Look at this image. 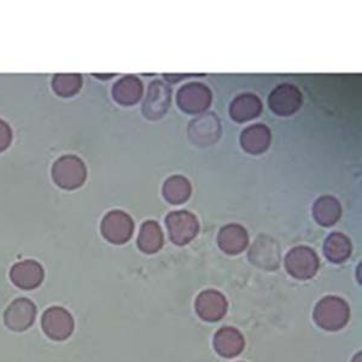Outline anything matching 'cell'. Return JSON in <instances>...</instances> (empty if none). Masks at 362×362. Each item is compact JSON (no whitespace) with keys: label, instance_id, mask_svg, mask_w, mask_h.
<instances>
[{"label":"cell","instance_id":"cell-1","mask_svg":"<svg viewBox=\"0 0 362 362\" xmlns=\"http://www.w3.org/2000/svg\"><path fill=\"white\" fill-rule=\"evenodd\" d=\"M313 317L317 325L321 329L338 331L346 327L349 321V305L341 297H324L315 305Z\"/></svg>","mask_w":362,"mask_h":362},{"label":"cell","instance_id":"cell-2","mask_svg":"<svg viewBox=\"0 0 362 362\" xmlns=\"http://www.w3.org/2000/svg\"><path fill=\"white\" fill-rule=\"evenodd\" d=\"M52 177L54 182L62 189H78L86 179V167L78 157L63 156L54 163Z\"/></svg>","mask_w":362,"mask_h":362},{"label":"cell","instance_id":"cell-3","mask_svg":"<svg viewBox=\"0 0 362 362\" xmlns=\"http://www.w3.org/2000/svg\"><path fill=\"white\" fill-rule=\"evenodd\" d=\"M320 262L313 249L308 247H293L285 259V267L290 276L300 280L313 278Z\"/></svg>","mask_w":362,"mask_h":362},{"label":"cell","instance_id":"cell-4","mask_svg":"<svg viewBox=\"0 0 362 362\" xmlns=\"http://www.w3.org/2000/svg\"><path fill=\"white\" fill-rule=\"evenodd\" d=\"M42 325L47 337L54 341H66L74 331V317L62 307H51L42 315Z\"/></svg>","mask_w":362,"mask_h":362},{"label":"cell","instance_id":"cell-5","mask_svg":"<svg viewBox=\"0 0 362 362\" xmlns=\"http://www.w3.org/2000/svg\"><path fill=\"white\" fill-rule=\"evenodd\" d=\"M169 237L179 247L189 243L197 235L199 225L197 218L187 211H174L165 220Z\"/></svg>","mask_w":362,"mask_h":362},{"label":"cell","instance_id":"cell-6","mask_svg":"<svg viewBox=\"0 0 362 362\" xmlns=\"http://www.w3.org/2000/svg\"><path fill=\"white\" fill-rule=\"evenodd\" d=\"M37 317V307L28 298H17L8 305L4 313L6 327L16 332H22L33 325Z\"/></svg>","mask_w":362,"mask_h":362},{"label":"cell","instance_id":"cell-7","mask_svg":"<svg viewBox=\"0 0 362 362\" xmlns=\"http://www.w3.org/2000/svg\"><path fill=\"white\" fill-rule=\"evenodd\" d=\"M133 230L132 218L119 210L110 211L102 223V233L110 243H126L132 237Z\"/></svg>","mask_w":362,"mask_h":362},{"label":"cell","instance_id":"cell-8","mask_svg":"<svg viewBox=\"0 0 362 362\" xmlns=\"http://www.w3.org/2000/svg\"><path fill=\"white\" fill-rule=\"evenodd\" d=\"M194 307L202 320L216 322L226 315L228 302L226 297L216 290H206L198 295Z\"/></svg>","mask_w":362,"mask_h":362},{"label":"cell","instance_id":"cell-9","mask_svg":"<svg viewBox=\"0 0 362 362\" xmlns=\"http://www.w3.org/2000/svg\"><path fill=\"white\" fill-rule=\"evenodd\" d=\"M10 279L17 288L32 290L42 284L44 279V269L37 261L25 259L11 268Z\"/></svg>","mask_w":362,"mask_h":362},{"label":"cell","instance_id":"cell-10","mask_svg":"<svg viewBox=\"0 0 362 362\" xmlns=\"http://www.w3.org/2000/svg\"><path fill=\"white\" fill-rule=\"evenodd\" d=\"M210 92L202 83H189L177 93V104L186 112L206 110L210 104Z\"/></svg>","mask_w":362,"mask_h":362},{"label":"cell","instance_id":"cell-11","mask_svg":"<svg viewBox=\"0 0 362 362\" xmlns=\"http://www.w3.org/2000/svg\"><path fill=\"white\" fill-rule=\"evenodd\" d=\"M214 349L220 356L230 358L238 356L244 350L245 341L243 334L235 327H223L215 334Z\"/></svg>","mask_w":362,"mask_h":362},{"label":"cell","instance_id":"cell-12","mask_svg":"<svg viewBox=\"0 0 362 362\" xmlns=\"http://www.w3.org/2000/svg\"><path fill=\"white\" fill-rule=\"evenodd\" d=\"M169 102H170V90L168 86L160 80L153 81L148 87V95L145 98L144 107H143L144 115L148 116V119H158L167 112Z\"/></svg>","mask_w":362,"mask_h":362},{"label":"cell","instance_id":"cell-13","mask_svg":"<svg viewBox=\"0 0 362 362\" xmlns=\"http://www.w3.org/2000/svg\"><path fill=\"white\" fill-rule=\"evenodd\" d=\"M189 133L194 143L199 145L211 144L216 141L220 134L218 119L213 114L201 116L191 122Z\"/></svg>","mask_w":362,"mask_h":362},{"label":"cell","instance_id":"cell-14","mask_svg":"<svg viewBox=\"0 0 362 362\" xmlns=\"http://www.w3.org/2000/svg\"><path fill=\"white\" fill-rule=\"evenodd\" d=\"M300 105V93L296 87L283 85L269 95V107L279 115H290Z\"/></svg>","mask_w":362,"mask_h":362},{"label":"cell","instance_id":"cell-15","mask_svg":"<svg viewBox=\"0 0 362 362\" xmlns=\"http://www.w3.org/2000/svg\"><path fill=\"white\" fill-rule=\"evenodd\" d=\"M279 249L274 240L262 237L256 240L250 250V261L259 267L276 269L279 264Z\"/></svg>","mask_w":362,"mask_h":362},{"label":"cell","instance_id":"cell-16","mask_svg":"<svg viewBox=\"0 0 362 362\" xmlns=\"http://www.w3.org/2000/svg\"><path fill=\"white\" fill-rule=\"evenodd\" d=\"M220 249L228 255H238L249 243L247 230L239 225H227L218 233Z\"/></svg>","mask_w":362,"mask_h":362},{"label":"cell","instance_id":"cell-17","mask_svg":"<svg viewBox=\"0 0 362 362\" xmlns=\"http://www.w3.org/2000/svg\"><path fill=\"white\" fill-rule=\"evenodd\" d=\"M143 92V86L139 81V78L134 76H126L121 78L119 81L115 83L112 95L116 102L124 105H131L139 100Z\"/></svg>","mask_w":362,"mask_h":362},{"label":"cell","instance_id":"cell-18","mask_svg":"<svg viewBox=\"0 0 362 362\" xmlns=\"http://www.w3.org/2000/svg\"><path fill=\"white\" fill-rule=\"evenodd\" d=\"M138 247L145 254H155L163 247V233L160 225L153 221H146L140 228Z\"/></svg>","mask_w":362,"mask_h":362},{"label":"cell","instance_id":"cell-19","mask_svg":"<svg viewBox=\"0 0 362 362\" xmlns=\"http://www.w3.org/2000/svg\"><path fill=\"white\" fill-rule=\"evenodd\" d=\"M271 136L268 128L262 124H255L247 128L240 136V143L247 153H259L264 151L269 144Z\"/></svg>","mask_w":362,"mask_h":362},{"label":"cell","instance_id":"cell-20","mask_svg":"<svg viewBox=\"0 0 362 362\" xmlns=\"http://www.w3.org/2000/svg\"><path fill=\"white\" fill-rule=\"evenodd\" d=\"M324 252L327 259L334 264H341L350 256L351 244L348 237L341 233H332L326 239Z\"/></svg>","mask_w":362,"mask_h":362},{"label":"cell","instance_id":"cell-21","mask_svg":"<svg viewBox=\"0 0 362 362\" xmlns=\"http://www.w3.org/2000/svg\"><path fill=\"white\" fill-rule=\"evenodd\" d=\"M261 109L262 105L255 95H243L235 99L230 105V116L238 122H243L259 115Z\"/></svg>","mask_w":362,"mask_h":362},{"label":"cell","instance_id":"cell-22","mask_svg":"<svg viewBox=\"0 0 362 362\" xmlns=\"http://www.w3.org/2000/svg\"><path fill=\"white\" fill-rule=\"evenodd\" d=\"M341 215L339 203L334 197H322L314 206V216L322 226L334 225Z\"/></svg>","mask_w":362,"mask_h":362},{"label":"cell","instance_id":"cell-23","mask_svg":"<svg viewBox=\"0 0 362 362\" xmlns=\"http://www.w3.org/2000/svg\"><path fill=\"white\" fill-rule=\"evenodd\" d=\"M189 181L185 177H169L165 186H163V194L168 199L169 202L174 204L185 202L189 198Z\"/></svg>","mask_w":362,"mask_h":362},{"label":"cell","instance_id":"cell-24","mask_svg":"<svg viewBox=\"0 0 362 362\" xmlns=\"http://www.w3.org/2000/svg\"><path fill=\"white\" fill-rule=\"evenodd\" d=\"M52 87L62 97L74 95L81 87V76L78 74H58L54 78Z\"/></svg>","mask_w":362,"mask_h":362},{"label":"cell","instance_id":"cell-25","mask_svg":"<svg viewBox=\"0 0 362 362\" xmlns=\"http://www.w3.org/2000/svg\"><path fill=\"white\" fill-rule=\"evenodd\" d=\"M11 143V129L0 119V151H4Z\"/></svg>","mask_w":362,"mask_h":362},{"label":"cell","instance_id":"cell-26","mask_svg":"<svg viewBox=\"0 0 362 362\" xmlns=\"http://www.w3.org/2000/svg\"><path fill=\"white\" fill-rule=\"evenodd\" d=\"M361 358H362L361 353H358V354L355 355L354 358H353V361H351V362H362Z\"/></svg>","mask_w":362,"mask_h":362}]
</instances>
